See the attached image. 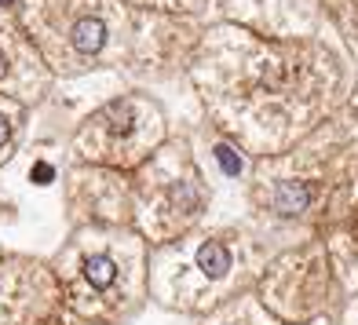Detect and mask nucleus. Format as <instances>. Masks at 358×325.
<instances>
[{"label": "nucleus", "instance_id": "1", "mask_svg": "<svg viewBox=\"0 0 358 325\" xmlns=\"http://www.w3.org/2000/svg\"><path fill=\"white\" fill-rule=\"evenodd\" d=\"M198 267L208 274V278H220V274H227V267H231V249H227L223 241H208V245L198 252Z\"/></svg>", "mask_w": 358, "mask_h": 325}, {"label": "nucleus", "instance_id": "2", "mask_svg": "<svg viewBox=\"0 0 358 325\" xmlns=\"http://www.w3.org/2000/svg\"><path fill=\"white\" fill-rule=\"evenodd\" d=\"M85 278H88L92 289H110L113 278H117V267H113L110 256H92L85 263Z\"/></svg>", "mask_w": 358, "mask_h": 325}, {"label": "nucleus", "instance_id": "3", "mask_svg": "<svg viewBox=\"0 0 358 325\" xmlns=\"http://www.w3.org/2000/svg\"><path fill=\"white\" fill-rule=\"evenodd\" d=\"M4 143H8V121L0 117V146H4Z\"/></svg>", "mask_w": 358, "mask_h": 325}]
</instances>
